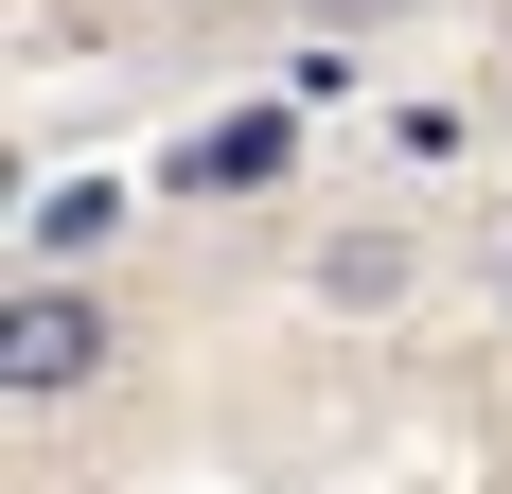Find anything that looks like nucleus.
<instances>
[{
	"label": "nucleus",
	"mask_w": 512,
	"mask_h": 494,
	"mask_svg": "<svg viewBox=\"0 0 512 494\" xmlns=\"http://www.w3.org/2000/svg\"><path fill=\"white\" fill-rule=\"evenodd\" d=\"M177 177H195V195H248V177H283V106H230V124H195V142H177Z\"/></svg>",
	"instance_id": "obj_3"
},
{
	"label": "nucleus",
	"mask_w": 512,
	"mask_h": 494,
	"mask_svg": "<svg viewBox=\"0 0 512 494\" xmlns=\"http://www.w3.org/2000/svg\"><path fill=\"white\" fill-rule=\"evenodd\" d=\"M106 353H124V336H106V300H89V283H18V318H0V389H18V406L106 389Z\"/></svg>",
	"instance_id": "obj_1"
},
{
	"label": "nucleus",
	"mask_w": 512,
	"mask_h": 494,
	"mask_svg": "<svg viewBox=\"0 0 512 494\" xmlns=\"http://www.w3.org/2000/svg\"><path fill=\"white\" fill-rule=\"evenodd\" d=\"M495 318H512V247H495Z\"/></svg>",
	"instance_id": "obj_4"
},
{
	"label": "nucleus",
	"mask_w": 512,
	"mask_h": 494,
	"mask_svg": "<svg viewBox=\"0 0 512 494\" xmlns=\"http://www.w3.org/2000/svg\"><path fill=\"white\" fill-rule=\"evenodd\" d=\"M106 230H124V195H106V177H36V212H18V247H36V283H53V265H89Z\"/></svg>",
	"instance_id": "obj_2"
}]
</instances>
